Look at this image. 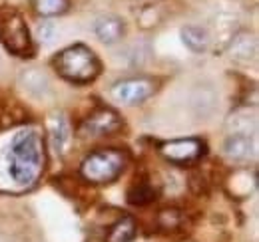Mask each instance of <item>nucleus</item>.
I'll return each mask as SVG.
<instances>
[{
	"label": "nucleus",
	"instance_id": "obj_1",
	"mask_svg": "<svg viewBox=\"0 0 259 242\" xmlns=\"http://www.w3.org/2000/svg\"><path fill=\"white\" fill-rule=\"evenodd\" d=\"M42 145L36 131H20L12 139L10 147V175L18 185H32L42 171Z\"/></svg>",
	"mask_w": 259,
	"mask_h": 242
},
{
	"label": "nucleus",
	"instance_id": "obj_2",
	"mask_svg": "<svg viewBox=\"0 0 259 242\" xmlns=\"http://www.w3.org/2000/svg\"><path fill=\"white\" fill-rule=\"evenodd\" d=\"M54 68L72 84H88L94 82L100 74V60L88 46L76 44L62 50L54 58Z\"/></svg>",
	"mask_w": 259,
	"mask_h": 242
},
{
	"label": "nucleus",
	"instance_id": "obj_3",
	"mask_svg": "<svg viewBox=\"0 0 259 242\" xmlns=\"http://www.w3.org/2000/svg\"><path fill=\"white\" fill-rule=\"evenodd\" d=\"M126 159L124 155L116 149H100V151L90 153L80 167V173L86 181L98 183H112L120 177V173L124 171Z\"/></svg>",
	"mask_w": 259,
	"mask_h": 242
},
{
	"label": "nucleus",
	"instance_id": "obj_4",
	"mask_svg": "<svg viewBox=\"0 0 259 242\" xmlns=\"http://www.w3.org/2000/svg\"><path fill=\"white\" fill-rule=\"evenodd\" d=\"M0 40L16 56H28L32 52L28 26L24 18L12 8H0Z\"/></svg>",
	"mask_w": 259,
	"mask_h": 242
},
{
	"label": "nucleus",
	"instance_id": "obj_5",
	"mask_svg": "<svg viewBox=\"0 0 259 242\" xmlns=\"http://www.w3.org/2000/svg\"><path fill=\"white\" fill-rule=\"evenodd\" d=\"M156 84L148 78H128L112 86V97L124 105H138L152 97Z\"/></svg>",
	"mask_w": 259,
	"mask_h": 242
},
{
	"label": "nucleus",
	"instance_id": "obj_6",
	"mask_svg": "<svg viewBox=\"0 0 259 242\" xmlns=\"http://www.w3.org/2000/svg\"><path fill=\"white\" fill-rule=\"evenodd\" d=\"M162 155L176 165H188L203 155V143L199 139H176L162 145Z\"/></svg>",
	"mask_w": 259,
	"mask_h": 242
},
{
	"label": "nucleus",
	"instance_id": "obj_7",
	"mask_svg": "<svg viewBox=\"0 0 259 242\" xmlns=\"http://www.w3.org/2000/svg\"><path fill=\"white\" fill-rule=\"evenodd\" d=\"M120 127H122V121L118 117V113L108 107H102L86 119V123L82 125V133L92 135V137L94 135H110V133L118 131Z\"/></svg>",
	"mask_w": 259,
	"mask_h": 242
},
{
	"label": "nucleus",
	"instance_id": "obj_8",
	"mask_svg": "<svg viewBox=\"0 0 259 242\" xmlns=\"http://www.w3.org/2000/svg\"><path fill=\"white\" fill-rule=\"evenodd\" d=\"M94 34L104 42V44H116L124 38L126 34V24L120 16L116 14H106L100 16L94 22Z\"/></svg>",
	"mask_w": 259,
	"mask_h": 242
},
{
	"label": "nucleus",
	"instance_id": "obj_9",
	"mask_svg": "<svg viewBox=\"0 0 259 242\" xmlns=\"http://www.w3.org/2000/svg\"><path fill=\"white\" fill-rule=\"evenodd\" d=\"M229 54L235 62H251L257 54V40L253 38V34H247V32H241L233 38L231 42V48H229Z\"/></svg>",
	"mask_w": 259,
	"mask_h": 242
},
{
	"label": "nucleus",
	"instance_id": "obj_10",
	"mask_svg": "<svg viewBox=\"0 0 259 242\" xmlns=\"http://www.w3.org/2000/svg\"><path fill=\"white\" fill-rule=\"evenodd\" d=\"M226 155L233 161H245L253 155V139L245 133H231L226 141Z\"/></svg>",
	"mask_w": 259,
	"mask_h": 242
},
{
	"label": "nucleus",
	"instance_id": "obj_11",
	"mask_svg": "<svg viewBox=\"0 0 259 242\" xmlns=\"http://www.w3.org/2000/svg\"><path fill=\"white\" fill-rule=\"evenodd\" d=\"M70 141V125L64 115H54L50 121V143L52 149L62 155L66 151V145Z\"/></svg>",
	"mask_w": 259,
	"mask_h": 242
},
{
	"label": "nucleus",
	"instance_id": "obj_12",
	"mask_svg": "<svg viewBox=\"0 0 259 242\" xmlns=\"http://www.w3.org/2000/svg\"><path fill=\"white\" fill-rule=\"evenodd\" d=\"M182 40L192 52H205L209 46V34L201 26H184L182 28Z\"/></svg>",
	"mask_w": 259,
	"mask_h": 242
},
{
	"label": "nucleus",
	"instance_id": "obj_13",
	"mask_svg": "<svg viewBox=\"0 0 259 242\" xmlns=\"http://www.w3.org/2000/svg\"><path fill=\"white\" fill-rule=\"evenodd\" d=\"M134 236H136V222H134V218L124 216L122 220H118L112 226V230L108 234V242H130Z\"/></svg>",
	"mask_w": 259,
	"mask_h": 242
},
{
	"label": "nucleus",
	"instance_id": "obj_14",
	"mask_svg": "<svg viewBox=\"0 0 259 242\" xmlns=\"http://www.w3.org/2000/svg\"><path fill=\"white\" fill-rule=\"evenodd\" d=\"M68 6H70V0H34V10L46 18L64 14Z\"/></svg>",
	"mask_w": 259,
	"mask_h": 242
},
{
	"label": "nucleus",
	"instance_id": "obj_15",
	"mask_svg": "<svg viewBox=\"0 0 259 242\" xmlns=\"http://www.w3.org/2000/svg\"><path fill=\"white\" fill-rule=\"evenodd\" d=\"M152 199H154V189H152L150 185H146V183L134 187V189L130 191V197H128V201L134 203V205H146V203H150Z\"/></svg>",
	"mask_w": 259,
	"mask_h": 242
}]
</instances>
